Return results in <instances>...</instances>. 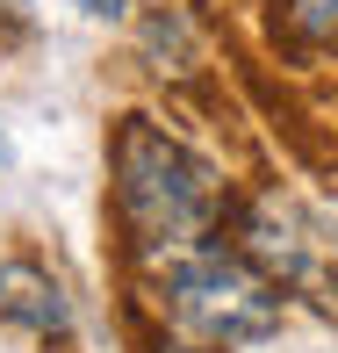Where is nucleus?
<instances>
[{"label":"nucleus","mask_w":338,"mask_h":353,"mask_svg":"<svg viewBox=\"0 0 338 353\" xmlns=\"http://www.w3.org/2000/svg\"><path fill=\"white\" fill-rule=\"evenodd\" d=\"M151 296H158V317H166L180 339L216 346V353L281 332L273 281L245 252H223V245H195V252H180V260H166L151 274Z\"/></svg>","instance_id":"2"},{"label":"nucleus","mask_w":338,"mask_h":353,"mask_svg":"<svg viewBox=\"0 0 338 353\" xmlns=\"http://www.w3.org/2000/svg\"><path fill=\"white\" fill-rule=\"evenodd\" d=\"M108 210H116V231L137 260L166 267L209 245L223 216V181L195 144L158 130L151 116H123L108 137Z\"/></svg>","instance_id":"1"},{"label":"nucleus","mask_w":338,"mask_h":353,"mask_svg":"<svg viewBox=\"0 0 338 353\" xmlns=\"http://www.w3.org/2000/svg\"><path fill=\"white\" fill-rule=\"evenodd\" d=\"M281 8H288V22H295V37H310V43L338 37V0H281Z\"/></svg>","instance_id":"4"},{"label":"nucleus","mask_w":338,"mask_h":353,"mask_svg":"<svg viewBox=\"0 0 338 353\" xmlns=\"http://www.w3.org/2000/svg\"><path fill=\"white\" fill-rule=\"evenodd\" d=\"M79 8H87V14H101V22H116V14L130 8V0H79Z\"/></svg>","instance_id":"5"},{"label":"nucleus","mask_w":338,"mask_h":353,"mask_svg":"<svg viewBox=\"0 0 338 353\" xmlns=\"http://www.w3.org/2000/svg\"><path fill=\"white\" fill-rule=\"evenodd\" d=\"M158 353H216V346H195V339H166Z\"/></svg>","instance_id":"6"},{"label":"nucleus","mask_w":338,"mask_h":353,"mask_svg":"<svg viewBox=\"0 0 338 353\" xmlns=\"http://www.w3.org/2000/svg\"><path fill=\"white\" fill-rule=\"evenodd\" d=\"M0 159H8V130H0Z\"/></svg>","instance_id":"7"},{"label":"nucleus","mask_w":338,"mask_h":353,"mask_svg":"<svg viewBox=\"0 0 338 353\" xmlns=\"http://www.w3.org/2000/svg\"><path fill=\"white\" fill-rule=\"evenodd\" d=\"M0 325L22 332V339H65L72 332L65 281L43 260H29V252H8V260H0Z\"/></svg>","instance_id":"3"}]
</instances>
